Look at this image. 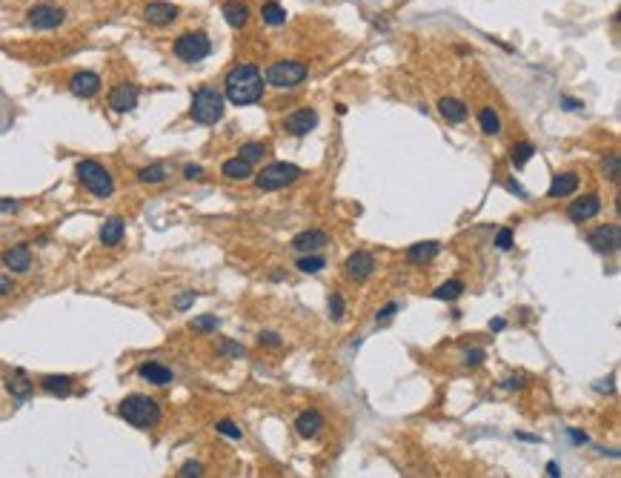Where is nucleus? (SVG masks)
Masks as SVG:
<instances>
[{
	"instance_id": "f257e3e1",
	"label": "nucleus",
	"mask_w": 621,
	"mask_h": 478,
	"mask_svg": "<svg viewBox=\"0 0 621 478\" xmlns=\"http://www.w3.org/2000/svg\"><path fill=\"white\" fill-rule=\"evenodd\" d=\"M224 89H226V101L235 103V106L258 103L264 98V74L258 72V66L241 63L226 74Z\"/></svg>"
},
{
	"instance_id": "f03ea898",
	"label": "nucleus",
	"mask_w": 621,
	"mask_h": 478,
	"mask_svg": "<svg viewBox=\"0 0 621 478\" xmlns=\"http://www.w3.org/2000/svg\"><path fill=\"white\" fill-rule=\"evenodd\" d=\"M118 412H121L124 421H129L132 427H138V430H149V427H155L161 421L158 401L149 398V395H126L121 401Z\"/></svg>"
},
{
	"instance_id": "7ed1b4c3",
	"label": "nucleus",
	"mask_w": 621,
	"mask_h": 478,
	"mask_svg": "<svg viewBox=\"0 0 621 478\" xmlns=\"http://www.w3.org/2000/svg\"><path fill=\"white\" fill-rule=\"evenodd\" d=\"M189 114H192V121H195V123H204V126L218 123V121L224 118V94H221L218 89H209V86L198 89L195 94H192Z\"/></svg>"
},
{
	"instance_id": "20e7f679",
	"label": "nucleus",
	"mask_w": 621,
	"mask_h": 478,
	"mask_svg": "<svg viewBox=\"0 0 621 478\" xmlns=\"http://www.w3.org/2000/svg\"><path fill=\"white\" fill-rule=\"evenodd\" d=\"M75 172H77L81 183L89 189L95 198H109V195L115 192V181H112V175H109V172H106L98 161H81Z\"/></svg>"
},
{
	"instance_id": "39448f33",
	"label": "nucleus",
	"mask_w": 621,
	"mask_h": 478,
	"mask_svg": "<svg viewBox=\"0 0 621 478\" xmlns=\"http://www.w3.org/2000/svg\"><path fill=\"white\" fill-rule=\"evenodd\" d=\"M172 52L184 63H198L212 52V43H209V37L204 32H184V34L175 37Z\"/></svg>"
},
{
	"instance_id": "423d86ee",
	"label": "nucleus",
	"mask_w": 621,
	"mask_h": 478,
	"mask_svg": "<svg viewBox=\"0 0 621 478\" xmlns=\"http://www.w3.org/2000/svg\"><path fill=\"white\" fill-rule=\"evenodd\" d=\"M301 178V169L295 163H286V161H278V163H269L258 172V189H264V192H273V189H284L289 183H295Z\"/></svg>"
},
{
	"instance_id": "0eeeda50",
	"label": "nucleus",
	"mask_w": 621,
	"mask_h": 478,
	"mask_svg": "<svg viewBox=\"0 0 621 478\" xmlns=\"http://www.w3.org/2000/svg\"><path fill=\"white\" fill-rule=\"evenodd\" d=\"M306 74H309V66L301 61H278L266 69V83L275 89H293L306 81Z\"/></svg>"
},
{
	"instance_id": "6e6552de",
	"label": "nucleus",
	"mask_w": 621,
	"mask_h": 478,
	"mask_svg": "<svg viewBox=\"0 0 621 478\" xmlns=\"http://www.w3.org/2000/svg\"><path fill=\"white\" fill-rule=\"evenodd\" d=\"M66 21V12L61 6H52V3H37L29 9V23L41 32H49V29H57Z\"/></svg>"
},
{
	"instance_id": "1a4fd4ad",
	"label": "nucleus",
	"mask_w": 621,
	"mask_h": 478,
	"mask_svg": "<svg viewBox=\"0 0 621 478\" xmlns=\"http://www.w3.org/2000/svg\"><path fill=\"white\" fill-rule=\"evenodd\" d=\"M590 246L595 252H615L618 246H621V226L618 223H604V226H598V229H593L590 232Z\"/></svg>"
},
{
	"instance_id": "9d476101",
	"label": "nucleus",
	"mask_w": 621,
	"mask_h": 478,
	"mask_svg": "<svg viewBox=\"0 0 621 478\" xmlns=\"http://www.w3.org/2000/svg\"><path fill=\"white\" fill-rule=\"evenodd\" d=\"M315 126H318V112L315 109H298L293 114H286V121H284V129L289 132V135H295V138L309 135Z\"/></svg>"
},
{
	"instance_id": "9b49d317",
	"label": "nucleus",
	"mask_w": 621,
	"mask_h": 478,
	"mask_svg": "<svg viewBox=\"0 0 621 478\" xmlns=\"http://www.w3.org/2000/svg\"><path fill=\"white\" fill-rule=\"evenodd\" d=\"M178 14H181V9L175 3H164V0H152V3H146V9H144L146 23H152V26H169V23L178 21Z\"/></svg>"
},
{
	"instance_id": "f8f14e48",
	"label": "nucleus",
	"mask_w": 621,
	"mask_h": 478,
	"mask_svg": "<svg viewBox=\"0 0 621 478\" xmlns=\"http://www.w3.org/2000/svg\"><path fill=\"white\" fill-rule=\"evenodd\" d=\"M373 270H375V258L370 252H355V255H349L346 263H344L346 278H353V281H366L373 275Z\"/></svg>"
},
{
	"instance_id": "ddd939ff",
	"label": "nucleus",
	"mask_w": 621,
	"mask_h": 478,
	"mask_svg": "<svg viewBox=\"0 0 621 478\" xmlns=\"http://www.w3.org/2000/svg\"><path fill=\"white\" fill-rule=\"evenodd\" d=\"M109 106L115 112H132L138 106V86L135 83H118L109 92Z\"/></svg>"
},
{
	"instance_id": "4468645a",
	"label": "nucleus",
	"mask_w": 621,
	"mask_h": 478,
	"mask_svg": "<svg viewBox=\"0 0 621 478\" xmlns=\"http://www.w3.org/2000/svg\"><path fill=\"white\" fill-rule=\"evenodd\" d=\"M69 89L77 98H95V94L101 92V78L95 72H77V74H72Z\"/></svg>"
},
{
	"instance_id": "2eb2a0df",
	"label": "nucleus",
	"mask_w": 621,
	"mask_h": 478,
	"mask_svg": "<svg viewBox=\"0 0 621 478\" xmlns=\"http://www.w3.org/2000/svg\"><path fill=\"white\" fill-rule=\"evenodd\" d=\"M326 243H329V235L324 232V229H306V232H301V235L293 238V246H295L298 252H304V255L318 252L321 246H326Z\"/></svg>"
},
{
	"instance_id": "dca6fc26",
	"label": "nucleus",
	"mask_w": 621,
	"mask_h": 478,
	"mask_svg": "<svg viewBox=\"0 0 621 478\" xmlns=\"http://www.w3.org/2000/svg\"><path fill=\"white\" fill-rule=\"evenodd\" d=\"M598 209H601V198L598 195H584V198H578V201H573L570 203V209H567V215L573 218V221H590V218H595L598 215Z\"/></svg>"
},
{
	"instance_id": "f3484780",
	"label": "nucleus",
	"mask_w": 621,
	"mask_h": 478,
	"mask_svg": "<svg viewBox=\"0 0 621 478\" xmlns=\"http://www.w3.org/2000/svg\"><path fill=\"white\" fill-rule=\"evenodd\" d=\"M295 430H298L301 438H315L324 430V415L318 410H304L295 418Z\"/></svg>"
},
{
	"instance_id": "a211bd4d",
	"label": "nucleus",
	"mask_w": 621,
	"mask_h": 478,
	"mask_svg": "<svg viewBox=\"0 0 621 478\" xmlns=\"http://www.w3.org/2000/svg\"><path fill=\"white\" fill-rule=\"evenodd\" d=\"M3 266H9L12 272H26L29 266H32L29 246L26 243H17V246H12V250H6L3 252Z\"/></svg>"
},
{
	"instance_id": "6ab92c4d",
	"label": "nucleus",
	"mask_w": 621,
	"mask_h": 478,
	"mask_svg": "<svg viewBox=\"0 0 621 478\" xmlns=\"http://www.w3.org/2000/svg\"><path fill=\"white\" fill-rule=\"evenodd\" d=\"M138 375L144 381H149V384H155V387H166L169 381H172V370L164 367V364H158V361H146V364H141L138 367Z\"/></svg>"
},
{
	"instance_id": "aec40b11",
	"label": "nucleus",
	"mask_w": 621,
	"mask_h": 478,
	"mask_svg": "<svg viewBox=\"0 0 621 478\" xmlns=\"http://www.w3.org/2000/svg\"><path fill=\"white\" fill-rule=\"evenodd\" d=\"M575 189H578V175H575V172H561V175L553 178L547 198H567V195L575 192Z\"/></svg>"
},
{
	"instance_id": "412c9836",
	"label": "nucleus",
	"mask_w": 621,
	"mask_h": 478,
	"mask_svg": "<svg viewBox=\"0 0 621 478\" xmlns=\"http://www.w3.org/2000/svg\"><path fill=\"white\" fill-rule=\"evenodd\" d=\"M438 112H441V118L450 121V123H464V121H467V114H470V109L464 106L458 98H441L438 101Z\"/></svg>"
},
{
	"instance_id": "4be33fe9",
	"label": "nucleus",
	"mask_w": 621,
	"mask_h": 478,
	"mask_svg": "<svg viewBox=\"0 0 621 478\" xmlns=\"http://www.w3.org/2000/svg\"><path fill=\"white\" fill-rule=\"evenodd\" d=\"M224 17L232 29H244L249 23V6L241 0H229V3H224Z\"/></svg>"
},
{
	"instance_id": "5701e85b",
	"label": "nucleus",
	"mask_w": 621,
	"mask_h": 478,
	"mask_svg": "<svg viewBox=\"0 0 621 478\" xmlns=\"http://www.w3.org/2000/svg\"><path fill=\"white\" fill-rule=\"evenodd\" d=\"M438 255V243L435 241H421V243H413L410 250H406V261L410 263H426L433 261Z\"/></svg>"
},
{
	"instance_id": "b1692460",
	"label": "nucleus",
	"mask_w": 621,
	"mask_h": 478,
	"mask_svg": "<svg viewBox=\"0 0 621 478\" xmlns=\"http://www.w3.org/2000/svg\"><path fill=\"white\" fill-rule=\"evenodd\" d=\"M124 218H109V221H103V226H101V243L103 246H115V243H121V238H124Z\"/></svg>"
},
{
	"instance_id": "393cba45",
	"label": "nucleus",
	"mask_w": 621,
	"mask_h": 478,
	"mask_svg": "<svg viewBox=\"0 0 621 478\" xmlns=\"http://www.w3.org/2000/svg\"><path fill=\"white\" fill-rule=\"evenodd\" d=\"M221 172H224L229 181H246L252 175V163H246L244 158H229V161H224V169Z\"/></svg>"
},
{
	"instance_id": "a878e982",
	"label": "nucleus",
	"mask_w": 621,
	"mask_h": 478,
	"mask_svg": "<svg viewBox=\"0 0 621 478\" xmlns=\"http://www.w3.org/2000/svg\"><path fill=\"white\" fill-rule=\"evenodd\" d=\"M6 390H9L12 398H21V401H23V398L32 395L34 387H32V381H29L23 372H14V375H9V381H6Z\"/></svg>"
},
{
	"instance_id": "bb28decb",
	"label": "nucleus",
	"mask_w": 621,
	"mask_h": 478,
	"mask_svg": "<svg viewBox=\"0 0 621 478\" xmlns=\"http://www.w3.org/2000/svg\"><path fill=\"white\" fill-rule=\"evenodd\" d=\"M261 21L266 26H284L286 23V9L281 3H275V0H269V3L261 6Z\"/></svg>"
},
{
	"instance_id": "cd10ccee",
	"label": "nucleus",
	"mask_w": 621,
	"mask_h": 478,
	"mask_svg": "<svg viewBox=\"0 0 621 478\" xmlns=\"http://www.w3.org/2000/svg\"><path fill=\"white\" fill-rule=\"evenodd\" d=\"M43 390L52 395H69L72 392V378L69 375H46L43 378Z\"/></svg>"
},
{
	"instance_id": "c85d7f7f",
	"label": "nucleus",
	"mask_w": 621,
	"mask_h": 478,
	"mask_svg": "<svg viewBox=\"0 0 621 478\" xmlns=\"http://www.w3.org/2000/svg\"><path fill=\"white\" fill-rule=\"evenodd\" d=\"M533 155H535V146H533V143H527V141L513 143V149H510V161H513V166H515V169H521L527 161H533Z\"/></svg>"
},
{
	"instance_id": "c756f323",
	"label": "nucleus",
	"mask_w": 621,
	"mask_h": 478,
	"mask_svg": "<svg viewBox=\"0 0 621 478\" xmlns=\"http://www.w3.org/2000/svg\"><path fill=\"white\" fill-rule=\"evenodd\" d=\"M478 126H481L484 135H498V132H501V121H498V114L493 109H481L478 112Z\"/></svg>"
},
{
	"instance_id": "7c9ffc66",
	"label": "nucleus",
	"mask_w": 621,
	"mask_h": 478,
	"mask_svg": "<svg viewBox=\"0 0 621 478\" xmlns=\"http://www.w3.org/2000/svg\"><path fill=\"white\" fill-rule=\"evenodd\" d=\"M461 295H464V283L461 281H447V283H441L438 290H433V298H438V301H455Z\"/></svg>"
},
{
	"instance_id": "2f4dec72",
	"label": "nucleus",
	"mask_w": 621,
	"mask_h": 478,
	"mask_svg": "<svg viewBox=\"0 0 621 478\" xmlns=\"http://www.w3.org/2000/svg\"><path fill=\"white\" fill-rule=\"evenodd\" d=\"M166 178V169L161 166V163H155V166H144L141 172H138V181L141 183H161Z\"/></svg>"
},
{
	"instance_id": "473e14b6",
	"label": "nucleus",
	"mask_w": 621,
	"mask_h": 478,
	"mask_svg": "<svg viewBox=\"0 0 621 478\" xmlns=\"http://www.w3.org/2000/svg\"><path fill=\"white\" fill-rule=\"evenodd\" d=\"M324 266H326V261H324L321 255H313V252L304 255V258L298 261V270H301V272H306V275H315V272H321Z\"/></svg>"
},
{
	"instance_id": "72a5a7b5",
	"label": "nucleus",
	"mask_w": 621,
	"mask_h": 478,
	"mask_svg": "<svg viewBox=\"0 0 621 478\" xmlns=\"http://www.w3.org/2000/svg\"><path fill=\"white\" fill-rule=\"evenodd\" d=\"M264 155H266V146H264V143H244L238 158H244L246 163H255V161H261Z\"/></svg>"
},
{
	"instance_id": "f704fd0d",
	"label": "nucleus",
	"mask_w": 621,
	"mask_h": 478,
	"mask_svg": "<svg viewBox=\"0 0 621 478\" xmlns=\"http://www.w3.org/2000/svg\"><path fill=\"white\" fill-rule=\"evenodd\" d=\"M195 332H204V335H209V332H215L218 330V318L215 315H201V318H195L189 323Z\"/></svg>"
},
{
	"instance_id": "c9c22d12",
	"label": "nucleus",
	"mask_w": 621,
	"mask_h": 478,
	"mask_svg": "<svg viewBox=\"0 0 621 478\" xmlns=\"http://www.w3.org/2000/svg\"><path fill=\"white\" fill-rule=\"evenodd\" d=\"M601 169H604V175H607L610 181H618V175H621V161H618V155H615V152H610V155L604 158V163H601Z\"/></svg>"
},
{
	"instance_id": "e433bc0d",
	"label": "nucleus",
	"mask_w": 621,
	"mask_h": 478,
	"mask_svg": "<svg viewBox=\"0 0 621 478\" xmlns=\"http://www.w3.org/2000/svg\"><path fill=\"white\" fill-rule=\"evenodd\" d=\"M344 310H346V307H344V298H341L338 292H335V295H329V318H333V321H341V318H344Z\"/></svg>"
},
{
	"instance_id": "4c0bfd02",
	"label": "nucleus",
	"mask_w": 621,
	"mask_h": 478,
	"mask_svg": "<svg viewBox=\"0 0 621 478\" xmlns=\"http://www.w3.org/2000/svg\"><path fill=\"white\" fill-rule=\"evenodd\" d=\"M495 246H498L501 252H507L510 246H513V229H510V226L498 229V235H495Z\"/></svg>"
},
{
	"instance_id": "58836bf2",
	"label": "nucleus",
	"mask_w": 621,
	"mask_h": 478,
	"mask_svg": "<svg viewBox=\"0 0 621 478\" xmlns=\"http://www.w3.org/2000/svg\"><path fill=\"white\" fill-rule=\"evenodd\" d=\"M226 358H244L246 355V350L241 347V343H232V341H221V347H218Z\"/></svg>"
},
{
	"instance_id": "ea45409f",
	"label": "nucleus",
	"mask_w": 621,
	"mask_h": 478,
	"mask_svg": "<svg viewBox=\"0 0 621 478\" xmlns=\"http://www.w3.org/2000/svg\"><path fill=\"white\" fill-rule=\"evenodd\" d=\"M178 475H181V478H198V475H204V464H198V461H186V464L178 470Z\"/></svg>"
},
{
	"instance_id": "a19ab883",
	"label": "nucleus",
	"mask_w": 621,
	"mask_h": 478,
	"mask_svg": "<svg viewBox=\"0 0 621 478\" xmlns=\"http://www.w3.org/2000/svg\"><path fill=\"white\" fill-rule=\"evenodd\" d=\"M215 430H218L221 435H226V438H235V441L241 438V427H235L232 421H226V418H224V421H218V427H215Z\"/></svg>"
},
{
	"instance_id": "79ce46f5",
	"label": "nucleus",
	"mask_w": 621,
	"mask_h": 478,
	"mask_svg": "<svg viewBox=\"0 0 621 478\" xmlns=\"http://www.w3.org/2000/svg\"><path fill=\"white\" fill-rule=\"evenodd\" d=\"M258 343H261V347H273V350H278L284 341L278 338V332H261V335H258Z\"/></svg>"
},
{
	"instance_id": "37998d69",
	"label": "nucleus",
	"mask_w": 621,
	"mask_h": 478,
	"mask_svg": "<svg viewBox=\"0 0 621 478\" xmlns=\"http://www.w3.org/2000/svg\"><path fill=\"white\" fill-rule=\"evenodd\" d=\"M481 361H484V350H467V352H464V364H467V367H478Z\"/></svg>"
},
{
	"instance_id": "c03bdc74",
	"label": "nucleus",
	"mask_w": 621,
	"mask_h": 478,
	"mask_svg": "<svg viewBox=\"0 0 621 478\" xmlns=\"http://www.w3.org/2000/svg\"><path fill=\"white\" fill-rule=\"evenodd\" d=\"M195 298H198V295H195V290H189V292L178 295V301H175V307H178V310H189L192 303H195Z\"/></svg>"
},
{
	"instance_id": "a18cd8bd",
	"label": "nucleus",
	"mask_w": 621,
	"mask_h": 478,
	"mask_svg": "<svg viewBox=\"0 0 621 478\" xmlns=\"http://www.w3.org/2000/svg\"><path fill=\"white\" fill-rule=\"evenodd\" d=\"M17 209H21V203H17V201H12V198H0V215H3V212H17Z\"/></svg>"
},
{
	"instance_id": "49530a36",
	"label": "nucleus",
	"mask_w": 621,
	"mask_h": 478,
	"mask_svg": "<svg viewBox=\"0 0 621 478\" xmlns=\"http://www.w3.org/2000/svg\"><path fill=\"white\" fill-rule=\"evenodd\" d=\"M204 175V169L201 166H195V163H189V166H184V178H189V181H195V178H201Z\"/></svg>"
},
{
	"instance_id": "de8ad7c7",
	"label": "nucleus",
	"mask_w": 621,
	"mask_h": 478,
	"mask_svg": "<svg viewBox=\"0 0 621 478\" xmlns=\"http://www.w3.org/2000/svg\"><path fill=\"white\" fill-rule=\"evenodd\" d=\"M395 312H398V303L393 301V303H386V307H384V310L378 312V321H386V318H393Z\"/></svg>"
},
{
	"instance_id": "09e8293b",
	"label": "nucleus",
	"mask_w": 621,
	"mask_h": 478,
	"mask_svg": "<svg viewBox=\"0 0 621 478\" xmlns=\"http://www.w3.org/2000/svg\"><path fill=\"white\" fill-rule=\"evenodd\" d=\"M14 290V283H12V278L9 275H0V295H9Z\"/></svg>"
},
{
	"instance_id": "8fccbe9b",
	"label": "nucleus",
	"mask_w": 621,
	"mask_h": 478,
	"mask_svg": "<svg viewBox=\"0 0 621 478\" xmlns=\"http://www.w3.org/2000/svg\"><path fill=\"white\" fill-rule=\"evenodd\" d=\"M504 387H507V390H518V387H521V375L507 378V381H504Z\"/></svg>"
},
{
	"instance_id": "3c124183",
	"label": "nucleus",
	"mask_w": 621,
	"mask_h": 478,
	"mask_svg": "<svg viewBox=\"0 0 621 478\" xmlns=\"http://www.w3.org/2000/svg\"><path fill=\"white\" fill-rule=\"evenodd\" d=\"M504 327H507V323H504V318H495V321H490V330H493V332H501Z\"/></svg>"
},
{
	"instance_id": "603ef678",
	"label": "nucleus",
	"mask_w": 621,
	"mask_h": 478,
	"mask_svg": "<svg viewBox=\"0 0 621 478\" xmlns=\"http://www.w3.org/2000/svg\"><path fill=\"white\" fill-rule=\"evenodd\" d=\"M561 103H564V109H570V112L581 106V103H578V101H573V98H561Z\"/></svg>"
},
{
	"instance_id": "864d4df0",
	"label": "nucleus",
	"mask_w": 621,
	"mask_h": 478,
	"mask_svg": "<svg viewBox=\"0 0 621 478\" xmlns=\"http://www.w3.org/2000/svg\"><path fill=\"white\" fill-rule=\"evenodd\" d=\"M570 438H573L575 444H584V441H587V435H581V432H575V430H570Z\"/></svg>"
},
{
	"instance_id": "5fc2aeb1",
	"label": "nucleus",
	"mask_w": 621,
	"mask_h": 478,
	"mask_svg": "<svg viewBox=\"0 0 621 478\" xmlns=\"http://www.w3.org/2000/svg\"><path fill=\"white\" fill-rule=\"evenodd\" d=\"M547 475H553V478H558V475H561V472H558V464H555V461H550V464H547Z\"/></svg>"
}]
</instances>
